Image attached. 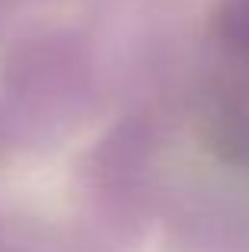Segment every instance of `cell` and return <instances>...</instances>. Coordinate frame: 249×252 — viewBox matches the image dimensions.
<instances>
[{"mask_svg":"<svg viewBox=\"0 0 249 252\" xmlns=\"http://www.w3.org/2000/svg\"><path fill=\"white\" fill-rule=\"evenodd\" d=\"M220 29L233 45L249 51V0H227L224 16H220Z\"/></svg>","mask_w":249,"mask_h":252,"instance_id":"1","label":"cell"}]
</instances>
